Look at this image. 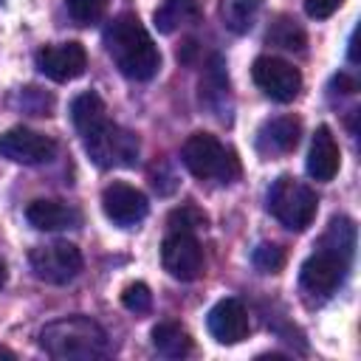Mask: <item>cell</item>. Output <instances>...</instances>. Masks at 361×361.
I'll list each match as a JSON object with an SVG mask.
<instances>
[{"mask_svg":"<svg viewBox=\"0 0 361 361\" xmlns=\"http://www.w3.org/2000/svg\"><path fill=\"white\" fill-rule=\"evenodd\" d=\"M3 3H6V0H0V6H3Z\"/></svg>","mask_w":361,"mask_h":361,"instance_id":"f1b7e54d","label":"cell"},{"mask_svg":"<svg viewBox=\"0 0 361 361\" xmlns=\"http://www.w3.org/2000/svg\"><path fill=\"white\" fill-rule=\"evenodd\" d=\"M0 358H8V361H11V358H14V353H11L8 347H3V344H0Z\"/></svg>","mask_w":361,"mask_h":361,"instance_id":"4316f807","label":"cell"},{"mask_svg":"<svg viewBox=\"0 0 361 361\" xmlns=\"http://www.w3.org/2000/svg\"><path fill=\"white\" fill-rule=\"evenodd\" d=\"M147 197L141 189L130 186V183H110L104 186L102 192V212L107 220H113L116 226L121 228H130V226H138L144 217H147Z\"/></svg>","mask_w":361,"mask_h":361,"instance_id":"7c38bea8","label":"cell"},{"mask_svg":"<svg viewBox=\"0 0 361 361\" xmlns=\"http://www.w3.org/2000/svg\"><path fill=\"white\" fill-rule=\"evenodd\" d=\"M71 118H73V127L79 130V135L90 133L96 124H102L107 118V110H104V102L87 90V93H79L73 102H71Z\"/></svg>","mask_w":361,"mask_h":361,"instance_id":"d6986e66","label":"cell"},{"mask_svg":"<svg viewBox=\"0 0 361 361\" xmlns=\"http://www.w3.org/2000/svg\"><path fill=\"white\" fill-rule=\"evenodd\" d=\"M353 248H355V226H353V220L336 217L330 223L319 251L310 254L302 262V274H299L302 288L307 293H316V296L333 293L341 285L344 274H347Z\"/></svg>","mask_w":361,"mask_h":361,"instance_id":"6da1fadb","label":"cell"},{"mask_svg":"<svg viewBox=\"0 0 361 361\" xmlns=\"http://www.w3.org/2000/svg\"><path fill=\"white\" fill-rule=\"evenodd\" d=\"M39 344L56 361H93L107 353V333L87 316H65L42 327Z\"/></svg>","mask_w":361,"mask_h":361,"instance_id":"3957f363","label":"cell"},{"mask_svg":"<svg viewBox=\"0 0 361 361\" xmlns=\"http://www.w3.org/2000/svg\"><path fill=\"white\" fill-rule=\"evenodd\" d=\"M3 285H6V265L0 262V288H3Z\"/></svg>","mask_w":361,"mask_h":361,"instance_id":"83f0119b","label":"cell"},{"mask_svg":"<svg viewBox=\"0 0 361 361\" xmlns=\"http://www.w3.org/2000/svg\"><path fill=\"white\" fill-rule=\"evenodd\" d=\"M341 3H344V0H305V11H307V17H313V20H327L333 11L341 8Z\"/></svg>","mask_w":361,"mask_h":361,"instance_id":"484cf974","label":"cell"},{"mask_svg":"<svg viewBox=\"0 0 361 361\" xmlns=\"http://www.w3.org/2000/svg\"><path fill=\"white\" fill-rule=\"evenodd\" d=\"M152 347L166 358H183L192 350L189 333L175 322H161L152 327Z\"/></svg>","mask_w":361,"mask_h":361,"instance_id":"ac0fdd59","label":"cell"},{"mask_svg":"<svg viewBox=\"0 0 361 361\" xmlns=\"http://www.w3.org/2000/svg\"><path fill=\"white\" fill-rule=\"evenodd\" d=\"M259 8H262V0H220V20L228 31L245 34L251 31Z\"/></svg>","mask_w":361,"mask_h":361,"instance_id":"ffe728a7","label":"cell"},{"mask_svg":"<svg viewBox=\"0 0 361 361\" xmlns=\"http://www.w3.org/2000/svg\"><path fill=\"white\" fill-rule=\"evenodd\" d=\"M25 217L39 231H62V228H76L82 223L79 209H73L62 200H34L25 209Z\"/></svg>","mask_w":361,"mask_h":361,"instance_id":"2e32d148","label":"cell"},{"mask_svg":"<svg viewBox=\"0 0 361 361\" xmlns=\"http://www.w3.org/2000/svg\"><path fill=\"white\" fill-rule=\"evenodd\" d=\"M341 164V152L336 144V135L330 133V127H319L313 133L310 141V152H307V175L313 180H333Z\"/></svg>","mask_w":361,"mask_h":361,"instance_id":"9a60e30c","label":"cell"},{"mask_svg":"<svg viewBox=\"0 0 361 361\" xmlns=\"http://www.w3.org/2000/svg\"><path fill=\"white\" fill-rule=\"evenodd\" d=\"M209 333L220 341V344H237L248 336V310L240 299L228 296L220 299L212 310H209Z\"/></svg>","mask_w":361,"mask_h":361,"instance_id":"4fadbf2b","label":"cell"},{"mask_svg":"<svg viewBox=\"0 0 361 361\" xmlns=\"http://www.w3.org/2000/svg\"><path fill=\"white\" fill-rule=\"evenodd\" d=\"M197 17H200V0H164L152 14L155 28L161 34H172L180 25L195 23Z\"/></svg>","mask_w":361,"mask_h":361,"instance_id":"e0dca14e","label":"cell"},{"mask_svg":"<svg viewBox=\"0 0 361 361\" xmlns=\"http://www.w3.org/2000/svg\"><path fill=\"white\" fill-rule=\"evenodd\" d=\"M104 48L116 68L135 82H147L158 73L161 68V51L149 31L141 25L135 14H118L107 28H104Z\"/></svg>","mask_w":361,"mask_h":361,"instance_id":"7a4b0ae2","label":"cell"},{"mask_svg":"<svg viewBox=\"0 0 361 361\" xmlns=\"http://www.w3.org/2000/svg\"><path fill=\"white\" fill-rule=\"evenodd\" d=\"M265 39L271 45H279L285 51H302L305 48V31L296 25V20L290 17H276L271 25H268V34Z\"/></svg>","mask_w":361,"mask_h":361,"instance_id":"44dd1931","label":"cell"},{"mask_svg":"<svg viewBox=\"0 0 361 361\" xmlns=\"http://www.w3.org/2000/svg\"><path fill=\"white\" fill-rule=\"evenodd\" d=\"M316 209H319L316 192L290 175L276 178L268 189V212L290 231H305L313 223Z\"/></svg>","mask_w":361,"mask_h":361,"instance_id":"5b68a950","label":"cell"},{"mask_svg":"<svg viewBox=\"0 0 361 361\" xmlns=\"http://www.w3.org/2000/svg\"><path fill=\"white\" fill-rule=\"evenodd\" d=\"M65 8L76 25H93L104 17L107 0H65Z\"/></svg>","mask_w":361,"mask_h":361,"instance_id":"7402d4cb","label":"cell"},{"mask_svg":"<svg viewBox=\"0 0 361 361\" xmlns=\"http://www.w3.org/2000/svg\"><path fill=\"white\" fill-rule=\"evenodd\" d=\"M56 152V141L28 127H11L0 135V155L14 164H45Z\"/></svg>","mask_w":361,"mask_h":361,"instance_id":"8fae6325","label":"cell"},{"mask_svg":"<svg viewBox=\"0 0 361 361\" xmlns=\"http://www.w3.org/2000/svg\"><path fill=\"white\" fill-rule=\"evenodd\" d=\"M180 158H183V166L200 180L228 183L240 175V161L234 149L223 147L212 133H192L183 141Z\"/></svg>","mask_w":361,"mask_h":361,"instance_id":"277c9868","label":"cell"},{"mask_svg":"<svg viewBox=\"0 0 361 361\" xmlns=\"http://www.w3.org/2000/svg\"><path fill=\"white\" fill-rule=\"evenodd\" d=\"M251 262L262 274H279L282 265H285V251L279 245H274V243H259L254 248V254H251Z\"/></svg>","mask_w":361,"mask_h":361,"instance_id":"603a6c76","label":"cell"},{"mask_svg":"<svg viewBox=\"0 0 361 361\" xmlns=\"http://www.w3.org/2000/svg\"><path fill=\"white\" fill-rule=\"evenodd\" d=\"M299 133H302V124L299 118L293 116H276V118H268L259 133H257V149L262 155H288L296 149L299 144Z\"/></svg>","mask_w":361,"mask_h":361,"instance_id":"5bb4252c","label":"cell"},{"mask_svg":"<svg viewBox=\"0 0 361 361\" xmlns=\"http://www.w3.org/2000/svg\"><path fill=\"white\" fill-rule=\"evenodd\" d=\"M85 149L90 155V161L102 169H113V166H135L138 164V135L113 124L110 118H104L102 124H96L90 133L82 135Z\"/></svg>","mask_w":361,"mask_h":361,"instance_id":"8992f818","label":"cell"},{"mask_svg":"<svg viewBox=\"0 0 361 361\" xmlns=\"http://www.w3.org/2000/svg\"><path fill=\"white\" fill-rule=\"evenodd\" d=\"M206 223H209L206 212H200V209L192 206V203H186V206L169 212V226H172V231H195V228H200V226H206Z\"/></svg>","mask_w":361,"mask_h":361,"instance_id":"cb8c5ba5","label":"cell"},{"mask_svg":"<svg viewBox=\"0 0 361 361\" xmlns=\"http://www.w3.org/2000/svg\"><path fill=\"white\" fill-rule=\"evenodd\" d=\"M161 265L169 276L192 282L203 274V248L192 231H169L161 243Z\"/></svg>","mask_w":361,"mask_h":361,"instance_id":"ba28073f","label":"cell"},{"mask_svg":"<svg viewBox=\"0 0 361 361\" xmlns=\"http://www.w3.org/2000/svg\"><path fill=\"white\" fill-rule=\"evenodd\" d=\"M37 68L54 82H71L85 73L87 51L82 42H51L37 51Z\"/></svg>","mask_w":361,"mask_h":361,"instance_id":"30bf717a","label":"cell"},{"mask_svg":"<svg viewBox=\"0 0 361 361\" xmlns=\"http://www.w3.org/2000/svg\"><path fill=\"white\" fill-rule=\"evenodd\" d=\"M121 305L130 310V313H149V307H152V293H149V288L144 285V282H133V285H127L124 290H121Z\"/></svg>","mask_w":361,"mask_h":361,"instance_id":"d4e9b609","label":"cell"},{"mask_svg":"<svg viewBox=\"0 0 361 361\" xmlns=\"http://www.w3.org/2000/svg\"><path fill=\"white\" fill-rule=\"evenodd\" d=\"M251 76L257 82V87L274 99V102H293L302 90V73L299 68H293L290 62L279 59V56H257L251 65Z\"/></svg>","mask_w":361,"mask_h":361,"instance_id":"9c48e42d","label":"cell"},{"mask_svg":"<svg viewBox=\"0 0 361 361\" xmlns=\"http://www.w3.org/2000/svg\"><path fill=\"white\" fill-rule=\"evenodd\" d=\"M28 262H31L34 276L48 282V285H65L82 271V254H79V248L73 243L37 245L28 254Z\"/></svg>","mask_w":361,"mask_h":361,"instance_id":"52a82bcc","label":"cell"}]
</instances>
